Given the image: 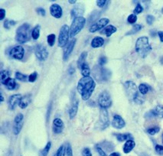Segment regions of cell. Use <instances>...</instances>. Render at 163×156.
<instances>
[{"label": "cell", "instance_id": "6da1fadb", "mask_svg": "<svg viewBox=\"0 0 163 156\" xmlns=\"http://www.w3.org/2000/svg\"><path fill=\"white\" fill-rule=\"evenodd\" d=\"M96 87L94 80L90 77H82L77 84V91L81 94L83 100H88Z\"/></svg>", "mask_w": 163, "mask_h": 156}, {"label": "cell", "instance_id": "7a4b0ae2", "mask_svg": "<svg viewBox=\"0 0 163 156\" xmlns=\"http://www.w3.org/2000/svg\"><path fill=\"white\" fill-rule=\"evenodd\" d=\"M126 93L131 101H133L136 104H142L144 102L143 94H140L138 91L137 87L132 81H126L125 83Z\"/></svg>", "mask_w": 163, "mask_h": 156}, {"label": "cell", "instance_id": "3957f363", "mask_svg": "<svg viewBox=\"0 0 163 156\" xmlns=\"http://www.w3.org/2000/svg\"><path fill=\"white\" fill-rule=\"evenodd\" d=\"M151 45L149 43V38L146 36L140 37L136 43V51L143 58H145L152 51Z\"/></svg>", "mask_w": 163, "mask_h": 156}, {"label": "cell", "instance_id": "277c9868", "mask_svg": "<svg viewBox=\"0 0 163 156\" xmlns=\"http://www.w3.org/2000/svg\"><path fill=\"white\" fill-rule=\"evenodd\" d=\"M30 38H31V31H30L29 24L25 23L18 28L16 30V40L19 43H26L28 41H29Z\"/></svg>", "mask_w": 163, "mask_h": 156}, {"label": "cell", "instance_id": "5b68a950", "mask_svg": "<svg viewBox=\"0 0 163 156\" xmlns=\"http://www.w3.org/2000/svg\"><path fill=\"white\" fill-rule=\"evenodd\" d=\"M85 23H86L85 18L77 17L74 19L70 28V37L73 38L77 35L83 29V28L85 25Z\"/></svg>", "mask_w": 163, "mask_h": 156}, {"label": "cell", "instance_id": "8992f818", "mask_svg": "<svg viewBox=\"0 0 163 156\" xmlns=\"http://www.w3.org/2000/svg\"><path fill=\"white\" fill-rule=\"evenodd\" d=\"M93 74L96 81L99 82H103V81H107L110 78L111 73L109 70L99 65L94 67L93 70Z\"/></svg>", "mask_w": 163, "mask_h": 156}, {"label": "cell", "instance_id": "52a82bcc", "mask_svg": "<svg viewBox=\"0 0 163 156\" xmlns=\"http://www.w3.org/2000/svg\"><path fill=\"white\" fill-rule=\"evenodd\" d=\"M70 34V28L67 25H64L60 30L58 37V46L61 48L67 46L69 40Z\"/></svg>", "mask_w": 163, "mask_h": 156}, {"label": "cell", "instance_id": "ba28073f", "mask_svg": "<svg viewBox=\"0 0 163 156\" xmlns=\"http://www.w3.org/2000/svg\"><path fill=\"white\" fill-rule=\"evenodd\" d=\"M34 52L37 58L40 60H45L49 55L46 47L42 44H38L35 45L34 48Z\"/></svg>", "mask_w": 163, "mask_h": 156}, {"label": "cell", "instance_id": "9c48e42d", "mask_svg": "<svg viewBox=\"0 0 163 156\" xmlns=\"http://www.w3.org/2000/svg\"><path fill=\"white\" fill-rule=\"evenodd\" d=\"M98 103L101 108L107 109L112 105V100L110 93L107 91H103L100 94L98 99Z\"/></svg>", "mask_w": 163, "mask_h": 156}, {"label": "cell", "instance_id": "30bf717a", "mask_svg": "<svg viewBox=\"0 0 163 156\" xmlns=\"http://www.w3.org/2000/svg\"><path fill=\"white\" fill-rule=\"evenodd\" d=\"M110 121H109L108 112L107 109L101 108L100 109V119H99V127L101 130H103L109 126Z\"/></svg>", "mask_w": 163, "mask_h": 156}, {"label": "cell", "instance_id": "8fae6325", "mask_svg": "<svg viewBox=\"0 0 163 156\" xmlns=\"http://www.w3.org/2000/svg\"><path fill=\"white\" fill-rule=\"evenodd\" d=\"M25 54V50L23 47L18 45V46L14 47L9 52V55L11 57L16 60H22Z\"/></svg>", "mask_w": 163, "mask_h": 156}, {"label": "cell", "instance_id": "7c38bea8", "mask_svg": "<svg viewBox=\"0 0 163 156\" xmlns=\"http://www.w3.org/2000/svg\"><path fill=\"white\" fill-rule=\"evenodd\" d=\"M109 22H110V20L107 19V18H103V19H100V20L97 21L96 23H94L93 25L90 28V32L94 33L96 31H99V30H100L101 28H104L105 26L107 25L109 23Z\"/></svg>", "mask_w": 163, "mask_h": 156}, {"label": "cell", "instance_id": "4fadbf2b", "mask_svg": "<svg viewBox=\"0 0 163 156\" xmlns=\"http://www.w3.org/2000/svg\"><path fill=\"white\" fill-rule=\"evenodd\" d=\"M22 99V96L21 94H14L11 96L9 99V107L11 110L16 108L17 105H19L21 100Z\"/></svg>", "mask_w": 163, "mask_h": 156}, {"label": "cell", "instance_id": "5bb4252c", "mask_svg": "<svg viewBox=\"0 0 163 156\" xmlns=\"http://www.w3.org/2000/svg\"><path fill=\"white\" fill-rule=\"evenodd\" d=\"M50 13L53 17L56 18V19H60V18H61L62 14H63L62 8L58 4H52L50 7Z\"/></svg>", "mask_w": 163, "mask_h": 156}, {"label": "cell", "instance_id": "9a60e30c", "mask_svg": "<svg viewBox=\"0 0 163 156\" xmlns=\"http://www.w3.org/2000/svg\"><path fill=\"white\" fill-rule=\"evenodd\" d=\"M112 125L117 129H123L126 125V122L119 115H115L113 116V121H112Z\"/></svg>", "mask_w": 163, "mask_h": 156}, {"label": "cell", "instance_id": "2e32d148", "mask_svg": "<svg viewBox=\"0 0 163 156\" xmlns=\"http://www.w3.org/2000/svg\"><path fill=\"white\" fill-rule=\"evenodd\" d=\"M64 128V123L61 119L56 118L53 121V131L55 133H61Z\"/></svg>", "mask_w": 163, "mask_h": 156}, {"label": "cell", "instance_id": "e0dca14e", "mask_svg": "<svg viewBox=\"0 0 163 156\" xmlns=\"http://www.w3.org/2000/svg\"><path fill=\"white\" fill-rule=\"evenodd\" d=\"M75 44H76V39H73L72 41H70V43H69L68 45L65 47V48H64V56H63L64 60H67V59H68L69 56H70L71 52H72L73 50H74Z\"/></svg>", "mask_w": 163, "mask_h": 156}, {"label": "cell", "instance_id": "ac0fdd59", "mask_svg": "<svg viewBox=\"0 0 163 156\" xmlns=\"http://www.w3.org/2000/svg\"><path fill=\"white\" fill-rule=\"evenodd\" d=\"M84 12V6L83 4H78V5H75L74 9L71 10V16L74 19L77 17H82V15Z\"/></svg>", "mask_w": 163, "mask_h": 156}, {"label": "cell", "instance_id": "d6986e66", "mask_svg": "<svg viewBox=\"0 0 163 156\" xmlns=\"http://www.w3.org/2000/svg\"><path fill=\"white\" fill-rule=\"evenodd\" d=\"M78 106H79V101L77 99L73 101L72 105H71V107H70V110H69V116H70V119H72L75 117V116L77 115V110H78Z\"/></svg>", "mask_w": 163, "mask_h": 156}, {"label": "cell", "instance_id": "ffe728a7", "mask_svg": "<svg viewBox=\"0 0 163 156\" xmlns=\"http://www.w3.org/2000/svg\"><path fill=\"white\" fill-rule=\"evenodd\" d=\"M104 44V39L101 37L96 36L93 38L92 41H91V46L93 48H97L102 47Z\"/></svg>", "mask_w": 163, "mask_h": 156}, {"label": "cell", "instance_id": "44dd1931", "mask_svg": "<svg viewBox=\"0 0 163 156\" xmlns=\"http://www.w3.org/2000/svg\"><path fill=\"white\" fill-rule=\"evenodd\" d=\"M136 146V143L132 139H129V140L126 141V143H125L123 146V152L126 154H128V153L130 152L132 149H134Z\"/></svg>", "mask_w": 163, "mask_h": 156}, {"label": "cell", "instance_id": "7402d4cb", "mask_svg": "<svg viewBox=\"0 0 163 156\" xmlns=\"http://www.w3.org/2000/svg\"><path fill=\"white\" fill-rule=\"evenodd\" d=\"M2 84H4V85L7 87V89L9 90H15V88L16 87V81L14 79H12V78H10V77L8 78L6 81H4V82L2 83Z\"/></svg>", "mask_w": 163, "mask_h": 156}, {"label": "cell", "instance_id": "603a6c76", "mask_svg": "<svg viewBox=\"0 0 163 156\" xmlns=\"http://www.w3.org/2000/svg\"><path fill=\"white\" fill-rule=\"evenodd\" d=\"M116 31H117V28L115 26L108 25L101 31V33L103 34H105L107 37H110L111 36L113 33H115Z\"/></svg>", "mask_w": 163, "mask_h": 156}, {"label": "cell", "instance_id": "cb8c5ba5", "mask_svg": "<svg viewBox=\"0 0 163 156\" xmlns=\"http://www.w3.org/2000/svg\"><path fill=\"white\" fill-rule=\"evenodd\" d=\"M30 103H31V96L29 95H27V96H25L24 97H22L19 106H20L21 109H25L29 105Z\"/></svg>", "mask_w": 163, "mask_h": 156}, {"label": "cell", "instance_id": "d4e9b609", "mask_svg": "<svg viewBox=\"0 0 163 156\" xmlns=\"http://www.w3.org/2000/svg\"><path fill=\"white\" fill-rule=\"evenodd\" d=\"M87 57V52H84L81 53V54L79 57V58H78V60H77V67L78 68H81V67L85 63Z\"/></svg>", "mask_w": 163, "mask_h": 156}, {"label": "cell", "instance_id": "484cf974", "mask_svg": "<svg viewBox=\"0 0 163 156\" xmlns=\"http://www.w3.org/2000/svg\"><path fill=\"white\" fill-rule=\"evenodd\" d=\"M155 116L159 118H163V106H157L154 110H153Z\"/></svg>", "mask_w": 163, "mask_h": 156}, {"label": "cell", "instance_id": "4316f807", "mask_svg": "<svg viewBox=\"0 0 163 156\" xmlns=\"http://www.w3.org/2000/svg\"><path fill=\"white\" fill-rule=\"evenodd\" d=\"M117 136V140L120 141V142H123V141L128 140L129 139H131L132 137V135L129 133H124V134H117L116 135Z\"/></svg>", "mask_w": 163, "mask_h": 156}, {"label": "cell", "instance_id": "83f0119b", "mask_svg": "<svg viewBox=\"0 0 163 156\" xmlns=\"http://www.w3.org/2000/svg\"><path fill=\"white\" fill-rule=\"evenodd\" d=\"M81 74L84 77H90V69L89 66L87 63H85L84 65L81 67Z\"/></svg>", "mask_w": 163, "mask_h": 156}, {"label": "cell", "instance_id": "f1b7e54d", "mask_svg": "<svg viewBox=\"0 0 163 156\" xmlns=\"http://www.w3.org/2000/svg\"><path fill=\"white\" fill-rule=\"evenodd\" d=\"M23 125H24V122H19V123H14L13 132L15 135H19V132H21V130L22 129Z\"/></svg>", "mask_w": 163, "mask_h": 156}, {"label": "cell", "instance_id": "f546056e", "mask_svg": "<svg viewBox=\"0 0 163 156\" xmlns=\"http://www.w3.org/2000/svg\"><path fill=\"white\" fill-rule=\"evenodd\" d=\"M40 36V25H37L31 31V37L34 40L38 39Z\"/></svg>", "mask_w": 163, "mask_h": 156}, {"label": "cell", "instance_id": "4dcf8cb0", "mask_svg": "<svg viewBox=\"0 0 163 156\" xmlns=\"http://www.w3.org/2000/svg\"><path fill=\"white\" fill-rule=\"evenodd\" d=\"M141 29H142V25H135L132 27V29H131L129 31H128V32H127L126 34V35L134 34H136V33H137L138 31H140Z\"/></svg>", "mask_w": 163, "mask_h": 156}, {"label": "cell", "instance_id": "1f68e13d", "mask_svg": "<svg viewBox=\"0 0 163 156\" xmlns=\"http://www.w3.org/2000/svg\"><path fill=\"white\" fill-rule=\"evenodd\" d=\"M149 87L145 84H141L139 86V91L140 92L141 94L145 95L149 92Z\"/></svg>", "mask_w": 163, "mask_h": 156}, {"label": "cell", "instance_id": "d6a6232c", "mask_svg": "<svg viewBox=\"0 0 163 156\" xmlns=\"http://www.w3.org/2000/svg\"><path fill=\"white\" fill-rule=\"evenodd\" d=\"M55 38H56V35L55 34H51L49 35H48L47 39H48V44L49 45V46H54L55 42Z\"/></svg>", "mask_w": 163, "mask_h": 156}, {"label": "cell", "instance_id": "836d02e7", "mask_svg": "<svg viewBox=\"0 0 163 156\" xmlns=\"http://www.w3.org/2000/svg\"><path fill=\"white\" fill-rule=\"evenodd\" d=\"M63 156H73V151L70 144H67L64 151Z\"/></svg>", "mask_w": 163, "mask_h": 156}, {"label": "cell", "instance_id": "e575fe53", "mask_svg": "<svg viewBox=\"0 0 163 156\" xmlns=\"http://www.w3.org/2000/svg\"><path fill=\"white\" fill-rule=\"evenodd\" d=\"M16 24V22L13 20H9V19H5L4 22V27L7 29H9L12 26L15 25Z\"/></svg>", "mask_w": 163, "mask_h": 156}, {"label": "cell", "instance_id": "d590c367", "mask_svg": "<svg viewBox=\"0 0 163 156\" xmlns=\"http://www.w3.org/2000/svg\"><path fill=\"white\" fill-rule=\"evenodd\" d=\"M99 16H100V12H96V11H93V12H92V14L90 16L89 22H93L94 21L96 20V19H97Z\"/></svg>", "mask_w": 163, "mask_h": 156}, {"label": "cell", "instance_id": "8d00e7d4", "mask_svg": "<svg viewBox=\"0 0 163 156\" xmlns=\"http://www.w3.org/2000/svg\"><path fill=\"white\" fill-rule=\"evenodd\" d=\"M51 146H52V143H51L50 142H48V143H47L46 146L45 147V149L41 151V156L48 155V152H49V151H50L51 149Z\"/></svg>", "mask_w": 163, "mask_h": 156}, {"label": "cell", "instance_id": "74e56055", "mask_svg": "<svg viewBox=\"0 0 163 156\" xmlns=\"http://www.w3.org/2000/svg\"><path fill=\"white\" fill-rule=\"evenodd\" d=\"M159 130H160L159 127L156 126V127H153V128L148 129L147 132L150 134V135H151V136H154V135H156V133H158V132H159Z\"/></svg>", "mask_w": 163, "mask_h": 156}, {"label": "cell", "instance_id": "f35d334b", "mask_svg": "<svg viewBox=\"0 0 163 156\" xmlns=\"http://www.w3.org/2000/svg\"><path fill=\"white\" fill-rule=\"evenodd\" d=\"M8 78H9V73L7 71V70H1V81L2 83H3L4 81H6Z\"/></svg>", "mask_w": 163, "mask_h": 156}, {"label": "cell", "instance_id": "ab89813d", "mask_svg": "<svg viewBox=\"0 0 163 156\" xmlns=\"http://www.w3.org/2000/svg\"><path fill=\"white\" fill-rule=\"evenodd\" d=\"M127 21L130 24H133V23H135L137 21V16L135 14H131V15L129 16L128 19H127Z\"/></svg>", "mask_w": 163, "mask_h": 156}, {"label": "cell", "instance_id": "60d3db41", "mask_svg": "<svg viewBox=\"0 0 163 156\" xmlns=\"http://www.w3.org/2000/svg\"><path fill=\"white\" fill-rule=\"evenodd\" d=\"M16 78L20 81H25L27 77H26V75H24V74H22V73L16 72Z\"/></svg>", "mask_w": 163, "mask_h": 156}, {"label": "cell", "instance_id": "b9f144b4", "mask_svg": "<svg viewBox=\"0 0 163 156\" xmlns=\"http://www.w3.org/2000/svg\"><path fill=\"white\" fill-rule=\"evenodd\" d=\"M37 77H38V74H37V72L32 73V74H30L29 77H28V81L31 83L34 82V81H36Z\"/></svg>", "mask_w": 163, "mask_h": 156}, {"label": "cell", "instance_id": "7bdbcfd3", "mask_svg": "<svg viewBox=\"0 0 163 156\" xmlns=\"http://www.w3.org/2000/svg\"><path fill=\"white\" fill-rule=\"evenodd\" d=\"M107 62V58L106 57L103 56V57H100V59H99V65L100 66V67H103L104 64H106Z\"/></svg>", "mask_w": 163, "mask_h": 156}, {"label": "cell", "instance_id": "ee69618b", "mask_svg": "<svg viewBox=\"0 0 163 156\" xmlns=\"http://www.w3.org/2000/svg\"><path fill=\"white\" fill-rule=\"evenodd\" d=\"M64 151V146H60V148H59L58 150L57 151L56 154L55 155V156H63Z\"/></svg>", "mask_w": 163, "mask_h": 156}, {"label": "cell", "instance_id": "f6af8a7d", "mask_svg": "<svg viewBox=\"0 0 163 156\" xmlns=\"http://www.w3.org/2000/svg\"><path fill=\"white\" fill-rule=\"evenodd\" d=\"M154 21H155L154 16H151V15H149V16H147V17H146V22H147V24L150 25H153Z\"/></svg>", "mask_w": 163, "mask_h": 156}, {"label": "cell", "instance_id": "bcb514c9", "mask_svg": "<svg viewBox=\"0 0 163 156\" xmlns=\"http://www.w3.org/2000/svg\"><path fill=\"white\" fill-rule=\"evenodd\" d=\"M143 8L142 7V5H141L140 4H138V5H136V8H135V9H134V13L139 14L143 12Z\"/></svg>", "mask_w": 163, "mask_h": 156}, {"label": "cell", "instance_id": "7dc6e473", "mask_svg": "<svg viewBox=\"0 0 163 156\" xmlns=\"http://www.w3.org/2000/svg\"><path fill=\"white\" fill-rule=\"evenodd\" d=\"M96 152H98V154L100 155V156H107V155L106 154V152H104V150H103L100 146H96Z\"/></svg>", "mask_w": 163, "mask_h": 156}, {"label": "cell", "instance_id": "c3c4849f", "mask_svg": "<svg viewBox=\"0 0 163 156\" xmlns=\"http://www.w3.org/2000/svg\"><path fill=\"white\" fill-rule=\"evenodd\" d=\"M156 151L159 155H163V146H159V145H156Z\"/></svg>", "mask_w": 163, "mask_h": 156}, {"label": "cell", "instance_id": "681fc988", "mask_svg": "<svg viewBox=\"0 0 163 156\" xmlns=\"http://www.w3.org/2000/svg\"><path fill=\"white\" fill-rule=\"evenodd\" d=\"M36 12L39 16H45V15H46V12H45V10L43 9V8H37Z\"/></svg>", "mask_w": 163, "mask_h": 156}, {"label": "cell", "instance_id": "f907efd6", "mask_svg": "<svg viewBox=\"0 0 163 156\" xmlns=\"http://www.w3.org/2000/svg\"><path fill=\"white\" fill-rule=\"evenodd\" d=\"M82 155L83 156H92V153H91L90 150L88 149V148H86L84 149L82 152Z\"/></svg>", "mask_w": 163, "mask_h": 156}, {"label": "cell", "instance_id": "816d5d0a", "mask_svg": "<svg viewBox=\"0 0 163 156\" xmlns=\"http://www.w3.org/2000/svg\"><path fill=\"white\" fill-rule=\"evenodd\" d=\"M107 2V1H106V0H99V1H96V5H97L98 7L102 8V7H103L106 5Z\"/></svg>", "mask_w": 163, "mask_h": 156}, {"label": "cell", "instance_id": "f5cc1de1", "mask_svg": "<svg viewBox=\"0 0 163 156\" xmlns=\"http://www.w3.org/2000/svg\"><path fill=\"white\" fill-rule=\"evenodd\" d=\"M0 20H3L5 16V10L4 9H0Z\"/></svg>", "mask_w": 163, "mask_h": 156}, {"label": "cell", "instance_id": "db71d44e", "mask_svg": "<svg viewBox=\"0 0 163 156\" xmlns=\"http://www.w3.org/2000/svg\"><path fill=\"white\" fill-rule=\"evenodd\" d=\"M74 71H75V70H74V67H69V69H68V74H70V75H71V74H74Z\"/></svg>", "mask_w": 163, "mask_h": 156}, {"label": "cell", "instance_id": "11a10c76", "mask_svg": "<svg viewBox=\"0 0 163 156\" xmlns=\"http://www.w3.org/2000/svg\"><path fill=\"white\" fill-rule=\"evenodd\" d=\"M158 34H159V36L161 42H163V31H159Z\"/></svg>", "mask_w": 163, "mask_h": 156}, {"label": "cell", "instance_id": "9f6ffc18", "mask_svg": "<svg viewBox=\"0 0 163 156\" xmlns=\"http://www.w3.org/2000/svg\"><path fill=\"white\" fill-rule=\"evenodd\" d=\"M110 156H120V154L117 152H113L110 154Z\"/></svg>", "mask_w": 163, "mask_h": 156}, {"label": "cell", "instance_id": "6f0895ef", "mask_svg": "<svg viewBox=\"0 0 163 156\" xmlns=\"http://www.w3.org/2000/svg\"><path fill=\"white\" fill-rule=\"evenodd\" d=\"M76 2H77V1H75V0H74V1H71V0H69V1H68L69 3H70V4H74Z\"/></svg>", "mask_w": 163, "mask_h": 156}, {"label": "cell", "instance_id": "680465c9", "mask_svg": "<svg viewBox=\"0 0 163 156\" xmlns=\"http://www.w3.org/2000/svg\"><path fill=\"white\" fill-rule=\"evenodd\" d=\"M0 96H1V102H3L4 101V98H3V96H2V93L0 94Z\"/></svg>", "mask_w": 163, "mask_h": 156}, {"label": "cell", "instance_id": "91938a15", "mask_svg": "<svg viewBox=\"0 0 163 156\" xmlns=\"http://www.w3.org/2000/svg\"><path fill=\"white\" fill-rule=\"evenodd\" d=\"M161 63L162 64H163V57H162V59H161Z\"/></svg>", "mask_w": 163, "mask_h": 156}, {"label": "cell", "instance_id": "94428289", "mask_svg": "<svg viewBox=\"0 0 163 156\" xmlns=\"http://www.w3.org/2000/svg\"><path fill=\"white\" fill-rule=\"evenodd\" d=\"M162 143H163V134H162Z\"/></svg>", "mask_w": 163, "mask_h": 156}]
</instances>
